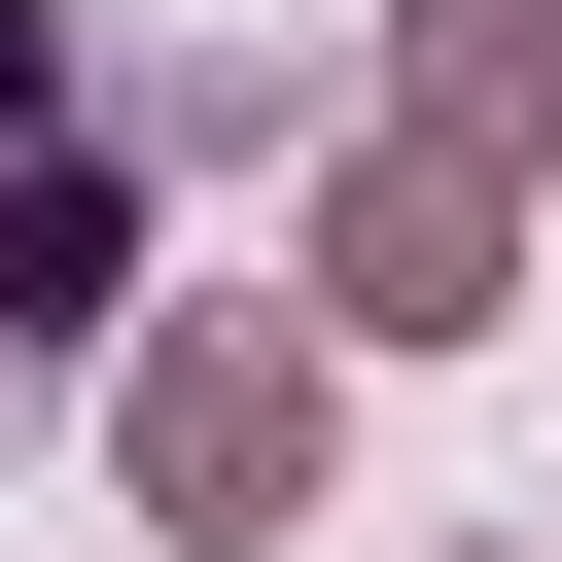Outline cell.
I'll list each match as a JSON object with an SVG mask.
<instances>
[{"instance_id": "obj_1", "label": "cell", "mask_w": 562, "mask_h": 562, "mask_svg": "<svg viewBox=\"0 0 562 562\" xmlns=\"http://www.w3.org/2000/svg\"><path fill=\"white\" fill-rule=\"evenodd\" d=\"M246 140H281V70L105 35V0H0V351H70V316L140 281V211H176V176H246Z\"/></svg>"}, {"instance_id": "obj_2", "label": "cell", "mask_w": 562, "mask_h": 562, "mask_svg": "<svg viewBox=\"0 0 562 562\" xmlns=\"http://www.w3.org/2000/svg\"><path fill=\"white\" fill-rule=\"evenodd\" d=\"M105 457H140V527H176V562H281V527H316V457H351V351H316L281 281H211V316H140Z\"/></svg>"}, {"instance_id": "obj_3", "label": "cell", "mask_w": 562, "mask_h": 562, "mask_svg": "<svg viewBox=\"0 0 562 562\" xmlns=\"http://www.w3.org/2000/svg\"><path fill=\"white\" fill-rule=\"evenodd\" d=\"M492 316H527V176L351 140V176H316V351H492Z\"/></svg>"}, {"instance_id": "obj_4", "label": "cell", "mask_w": 562, "mask_h": 562, "mask_svg": "<svg viewBox=\"0 0 562 562\" xmlns=\"http://www.w3.org/2000/svg\"><path fill=\"white\" fill-rule=\"evenodd\" d=\"M386 140L422 176H562V0H386Z\"/></svg>"}]
</instances>
